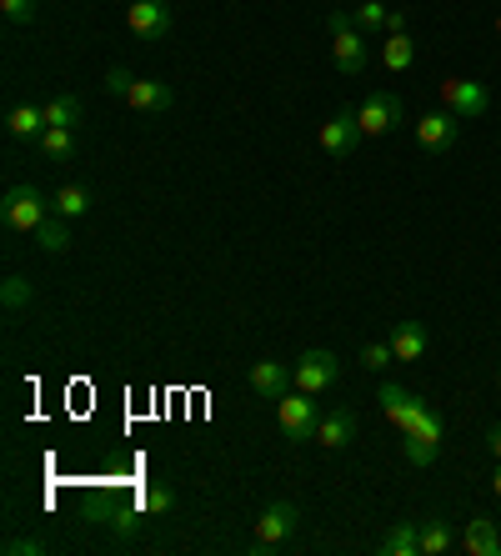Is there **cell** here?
<instances>
[{"instance_id":"d6a6232c","label":"cell","mask_w":501,"mask_h":556,"mask_svg":"<svg viewBox=\"0 0 501 556\" xmlns=\"http://www.w3.org/2000/svg\"><path fill=\"white\" fill-rule=\"evenodd\" d=\"M406 31V16L401 11H391V21H386V36H401Z\"/></svg>"},{"instance_id":"e0dca14e","label":"cell","mask_w":501,"mask_h":556,"mask_svg":"<svg viewBox=\"0 0 501 556\" xmlns=\"http://www.w3.org/2000/svg\"><path fill=\"white\" fill-rule=\"evenodd\" d=\"M291 386H296V381H291V371H286L281 361H256V366H251V391H256V396L281 401Z\"/></svg>"},{"instance_id":"30bf717a","label":"cell","mask_w":501,"mask_h":556,"mask_svg":"<svg viewBox=\"0 0 501 556\" xmlns=\"http://www.w3.org/2000/svg\"><path fill=\"white\" fill-rule=\"evenodd\" d=\"M126 26H131V36H141V41H161V36L171 31V6H166V0H131Z\"/></svg>"},{"instance_id":"7402d4cb","label":"cell","mask_w":501,"mask_h":556,"mask_svg":"<svg viewBox=\"0 0 501 556\" xmlns=\"http://www.w3.org/2000/svg\"><path fill=\"white\" fill-rule=\"evenodd\" d=\"M36 151L51 156V161H71L76 156V131L71 126H46V136L36 141Z\"/></svg>"},{"instance_id":"ffe728a7","label":"cell","mask_w":501,"mask_h":556,"mask_svg":"<svg viewBox=\"0 0 501 556\" xmlns=\"http://www.w3.org/2000/svg\"><path fill=\"white\" fill-rule=\"evenodd\" d=\"M381 66L386 71H411L416 66V41L401 31V36H386L381 41Z\"/></svg>"},{"instance_id":"4fadbf2b","label":"cell","mask_w":501,"mask_h":556,"mask_svg":"<svg viewBox=\"0 0 501 556\" xmlns=\"http://www.w3.org/2000/svg\"><path fill=\"white\" fill-rule=\"evenodd\" d=\"M126 106H131V111H141V116H161V111H171V106H176V91H171L166 81H131Z\"/></svg>"},{"instance_id":"8992f818","label":"cell","mask_w":501,"mask_h":556,"mask_svg":"<svg viewBox=\"0 0 501 556\" xmlns=\"http://www.w3.org/2000/svg\"><path fill=\"white\" fill-rule=\"evenodd\" d=\"M436 96H441V106H446L451 116H461V121H476V116H486V106H491V91H486L481 81H461V76H441V81H436Z\"/></svg>"},{"instance_id":"6da1fadb","label":"cell","mask_w":501,"mask_h":556,"mask_svg":"<svg viewBox=\"0 0 501 556\" xmlns=\"http://www.w3.org/2000/svg\"><path fill=\"white\" fill-rule=\"evenodd\" d=\"M326 31H331V56H336V71L341 76H361L371 66V46H366V31H356V21L346 11H331L326 16Z\"/></svg>"},{"instance_id":"d4e9b609","label":"cell","mask_w":501,"mask_h":556,"mask_svg":"<svg viewBox=\"0 0 501 556\" xmlns=\"http://www.w3.org/2000/svg\"><path fill=\"white\" fill-rule=\"evenodd\" d=\"M456 546V536H451V526L446 521H421V556H441V551H451Z\"/></svg>"},{"instance_id":"e575fe53","label":"cell","mask_w":501,"mask_h":556,"mask_svg":"<svg viewBox=\"0 0 501 556\" xmlns=\"http://www.w3.org/2000/svg\"><path fill=\"white\" fill-rule=\"evenodd\" d=\"M491 491H496V496H501V466H496V476H491Z\"/></svg>"},{"instance_id":"d6986e66","label":"cell","mask_w":501,"mask_h":556,"mask_svg":"<svg viewBox=\"0 0 501 556\" xmlns=\"http://www.w3.org/2000/svg\"><path fill=\"white\" fill-rule=\"evenodd\" d=\"M381 551L386 556H421V521H396L381 536Z\"/></svg>"},{"instance_id":"f546056e","label":"cell","mask_w":501,"mask_h":556,"mask_svg":"<svg viewBox=\"0 0 501 556\" xmlns=\"http://www.w3.org/2000/svg\"><path fill=\"white\" fill-rule=\"evenodd\" d=\"M0 16L11 26H31L36 21V0H0Z\"/></svg>"},{"instance_id":"44dd1931","label":"cell","mask_w":501,"mask_h":556,"mask_svg":"<svg viewBox=\"0 0 501 556\" xmlns=\"http://www.w3.org/2000/svg\"><path fill=\"white\" fill-rule=\"evenodd\" d=\"M51 206H56V216H66V221H81V216H91V206H96V196H91L86 186H61Z\"/></svg>"},{"instance_id":"5b68a950","label":"cell","mask_w":501,"mask_h":556,"mask_svg":"<svg viewBox=\"0 0 501 556\" xmlns=\"http://www.w3.org/2000/svg\"><path fill=\"white\" fill-rule=\"evenodd\" d=\"M441 411L426 401L421 411H416V421L406 426V441H401V451H406V461L411 466H431L436 461V451H441Z\"/></svg>"},{"instance_id":"ac0fdd59","label":"cell","mask_w":501,"mask_h":556,"mask_svg":"<svg viewBox=\"0 0 501 556\" xmlns=\"http://www.w3.org/2000/svg\"><path fill=\"white\" fill-rule=\"evenodd\" d=\"M426 331H421V321H396L391 326V356L396 361H421L426 356Z\"/></svg>"},{"instance_id":"7c38bea8","label":"cell","mask_w":501,"mask_h":556,"mask_svg":"<svg viewBox=\"0 0 501 556\" xmlns=\"http://www.w3.org/2000/svg\"><path fill=\"white\" fill-rule=\"evenodd\" d=\"M456 126H461V116H451L446 106H441V111H426V116L416 121V141H421L426 151H451V146H456Z\"/></svg>"},{"instance_id":"484cf974","label":"cell","mask_w":501,"mask_h":556,"mask_svg":"<svg viewBox=\"0 0 501 556\" xmlns=\"http://www.w3.org/2000/svg\"><path fill=\"white\" fill-rule=\"evenodd\" d=\"M46 126H81V101L76 96H51L46 101Z\"/></svg>"},{"instance_id":"836d02e7","label":"cell","mask_w":501,"mask_h":556,"mask_svg":"<svg viewBox=\"0 0 501 556\" xmlns=\"http://www.w3.org/2000/svg\"><path fill=\"white\" fill-rule=\"evenodd\" d=\"M486 446H491V456L501 461V426H491V431H486Z\"/></svg>"},{"instance_id":"9a60e30c","label":"cell","mask_w":501,"mask_h":556,"mask_svg":"<svg viewBox=\"0 0 501 556\" xmlns=\"http://www.w3.org/2000/svg\"><path fill=\"white\" fill-rule=\"evenodd\" d=\"M351 436H356V411H346V406H336V411H321L316 446H326V451H341Z\"/></svg>"},{"instance_id":"8d00e7d4","label":"cell","mask_w":501,"mask_h":556,"mask_svg":"<svg viewBox=\"0 0 501 556\" xmlns=\"http://www.w3.org/2000/svg\"><path fill=\"white\" fill-rule=\"evenodd\" d=\"M496 386H501V371H496Z\"/></svg>"},{"instance_id":"5bb4252c","label":"cell","mask_w":501,"mask_h":556,"mask_svg":"<svg viewBox=\"0 0 501 556\" xmlns=\"http://www.w3.org/2000/svg\"><path fill=\"white\" fill-rule=\"evenodd\" d=\"M6 136H11L16 146L41 141V136H46V106H11V111H6Z\"/></svg>"},{"instance_id":"52a82bcc","label":"cell","mask_w":501,"mask_h":556,"mask_svg":"<svg viewBox=\"0 0 501 556\" xmlns=\"http://www.w3.org/2000/svg\"><path fill=\"white\" fill-rule=\"evenodd\" d=\"M291 381H296V391L321 396V391H331V386L341 381V361H336L331 351H306V356L291 366Z\"/></svg>"},{"instance_id":"3957f363","label":"cell","mask_w":501,"mask_h":556,"mask_svg":"<svg viewBox=\"0 0 501 556\" xmlns=\"http://www.w3.org/2000/svg\"><path fill=\"white\" fill-rule=\"evenodd\" d=\"M301 531V506L296 501H271L261 516H256V536H251V551H281L291 536Z\"/></svg>"},{"instance_id":"d590c367","label":"cell","mask_w":501,"mask_h":556,"mask_svg":"<svg viewBox=\"0 0 501 556\" xmlns=\"http://www.w3.org/2000/svg\"><path fill=\"white\" fill-rule=\"evenodd\" d=\"M496 36H501V16H496Z\"/></svg>"},{"instance_id":"7a4b0ae2","label":"cell","mask_w":501,"mask_h":556,"mask_svg":"<svg viewBox=\"0 0 501 556\" xmlns=\"http://www.w3.org/2000/svg\"><path fill=\"white\" fill-rule=\"evenodd\" d=\"M51 216H56V206L36 186H11L6 201H0V221H6L11 231H21V236H36Z\"/></svg>"},{"instance_id":"ba28073f","label":"cell","mask_w":501,"mask_h":556,"mask_svg":"<svg viewBox=\"0 0 501 556\" xmlns=\"http://www.w3.org/2000/svg\"><path fill=\"white\" fill-rule=\"evenodd\" d=\"M356 126H361V136H391L401 126V101L391 91H371L356 106Z\"/></svg>"},{"instance_id":"603a6c76","label":"cell","mask_w":501,"mask_h":556,"mask_svg":"<svg viewBox=\"0 0 501 556\" xmlns=\"http://www.w3.org/2000/svg\"><path fill=\"white\" fill-rule=\"evenodd\" d=\"M31 241H36L46 256H61V251H71V221H66V216H51V221H46Z\"/></svg>"},{"instance_id":"1f68e13d","label":"cell","mask_w":501,"mask_h":556,"mask_svg":"<svg viewBox=\"0 0 501 556\" xmlns=\"http://www.w3.org/2000/svg\"><path fill=\"white\" fill-rule=\"evenodd\" d=\"M131 81H136V76H131L126 66H111V71H106V91H111L116 101H126V91H131Z\"/></svg>"},{"instance_id":"4316f807","label":"cell","mask_w":501,"mask_h":556,"mask_svg":"<svg viewBox=\"0 0 501 556\" xmlns=\"http://www.w3.org/2000/svg\"><path fill=\"white\" fill-rule=\"evenodd\" d=\"M171 506H176V491H171L166 481H151V486L141 491V511H146V516H166Z\"/></svg>"},{"instance_id":"8fae6325","label":"cell","mask_w":501,"mask_h":556,"mask_svg":"<svg viewBox=\"0 0 501 556\" xmlns=\"http://www.w3.org/2000/svg\"><path fill=\"white\" fill-rule=\"evenodd\" d=\"M376 401H381V411H386V421H391V426H396L401 436H406V426L416 421V411L426 406V401H421V396H411V391H406L401 381H381V391H376Z\"/></svg>"},{"instance_id":"2e32d148","label":"cell","mask_w":501,"mask_h":556,"mask_svg":"<svg viewBox=\"0 0 501 556\" xmlns=\"http://www.w3.org/2000/svg\"><path fill=\"white\" fill-rule=\"evenodd\" d=\"M461 551L466 556H501V531L491 516H471L466 531H461Z\"/></svg>"},{"instance_id":"83f0119b","label":"cell","mask_w":501,"mask_h":556,"mask_svg":"<svg viewBox=\"0 0 501 556\" xmlns=\"http://www.w3.org/2000/svg\"><path fill=\"white\" fill-rule=\"evenodd\" d=\"M0 301H6V311H26V306L36 301V291H31L26 276H6V286H0Z\"/></svg>"},{"instance_id":"f1b7e54d","label":"cell","mask_w":501,"mask_h":556,"mask_svg":"<svg viewBox=\"0 0 501 556\" xmlns=\"http://www.w3.org/2000/svg\"><path fill=\"white\" fill-rule=\"evenodd\" d=\"M391 361H396V356H391V341H366V346H361V366H366V371H386Z\"/></svg>"},{"instance_id":"9c48e42d","label":"cell","mask_w":501,"mask_h":556,"mask_svg":"<svg viewBox=\"0 0 501 556\" xmlns=\"http://www.w3.org/2000/svg\"><path fill=\"white\" fill-rule=\"evenodd\" d=\"M356 141H366L361 126H356V111H336V116L321 121V131H316V146H321L326 156H336V161H346V156L356 151Z\"/></svg>"},{"instance_id":"277c9868","label":"cell","mask_w":501,"mask_h":556,"mask_svg":"<svg viewBox=\"0 0 501 556\" xmlns=\"http://www.w3.org/2000/svg\"><path fill=\"white\" fill-rule=\"evenodd\" d=\"M276 426L286 441H316V426H321V406L311 401V391H286L276 401Z\"/></svg>"},{"instance_id":"4dcf8cb0","label":"cell","mask_w":501,"mask_h":556,"mask_svg":"<svg viewBox=\"0 0 501 556\" xmlns=\"http://www.w3.org/2000/svg\"><path fill=\"white\" fill-rule=\"evenodd\" d=\"M46 551H51L46 536H11L6 541V556H46Z\"/></svg>"},{"instance_id":"cb8c5ba5","label":"cell","mask_w":501,"mask_h":556,"mask_svg":"<svg viewBox=\"0 0 501 556\" xmlns=\"http://www.w3.org/2000/svg\"><path fill=\"white\" fill-rule=\"evenodd\" d=\"M351 21H356V31H366V36H386V21H391V11L381 6V0H361V6L351 11Z\"/></svg>"}]
</instances>
